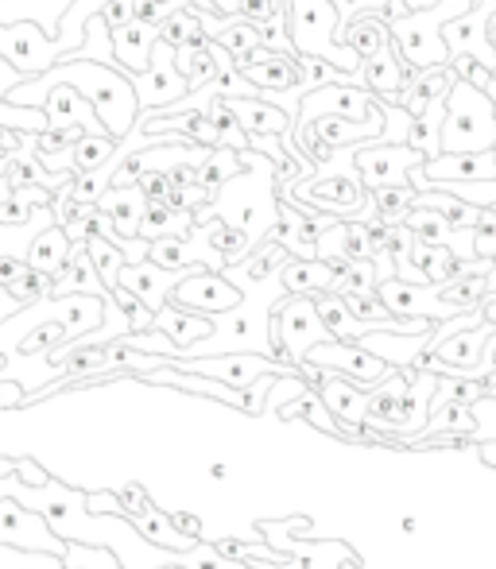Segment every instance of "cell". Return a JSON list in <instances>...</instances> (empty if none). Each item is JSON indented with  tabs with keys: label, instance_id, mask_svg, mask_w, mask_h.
<instances>
[{
	"label": "cell",
	"instance_id": "ba28073f",
	"mask_svg": "<svg viewBox=\"0 0 496 569\" xmlns=\"http://www.w3.org/2000/svg\"><path fill=\"white\" fill-rule=\"evenodd\" d=\"M307 365H318L326 372L346 376L349 383H357L361 391H376L396 376V368H388L384 360H376L373 352H365L361 345H346V341H330L318 345V349L307 352Z\"/></svg>",
	"mask_w": 496,
	"mask_h": 569
},
{
	"label": "cell",
	"instance_id": "8d00e7d4",
	"mask_svg": "<svg viewBox=\"0 0 496 569\" xmlns=\"http://www.w3.org/2000/svg\"><path fill=\"white\" fill-rule=\"evenodd\" d=\"M0 128L16 136H43L51 132V120H47L43 109H23L12 106V101H0Z\"/></svg>",
	"mask_w": 496,
	"mask_h": 569
},
{
	"label": "cell",
	"instance_id": "ab89813d",
	"mask_svg": "<svg viewBox=\"0 0 496 569\" xmlns=\"http://www.w3.org/2000/svg\"><path fill=\"white\" fill-rule=\"evenodd\" d=\"M380 101V98H376ZM380 113H384V136L376 143H388V148H396V143H407V132H411V113L399 106H384L380 101Z\"/></svg>",
	"mask_w": 496,
	"mask_h": 569
},
{
	"label": "cell",
	"instance_id": "ffe728a7",
	"mask_svg": "<svg viewBox=\"0 0 496 569\" xmlns=\"http://www.w3.org/2000/svg\"><path fill=\"white\" fill-rule=\"evenodd\" d=\"M159 43V23H128V28L113 31V47H117V62H121V74L140 78L151 67V51Z\"/></svg>",
	"mask_w": 496,
	"mask_h": 569
},
{
	"label": "cell",
	"instance_id": "484cf974",
	"mask_svg": "<svg viewBox=\"0 0 496 569\" xmlns=\"http://www.w3.org/2000/svg\"><path fill=\"white\" fill-rule=\"evenodd\" d=\"M70 295H98V299H113V295L106 291V283H101V276H98V268H93L86 244H75L67 271L54 279V295H51V299H70Z\"/></svg>",
	"mask_w": 496,
	"mask_h": 569
},
{
	"label": "cell",
	"instance_id": "1f68e13d",
	"mask_svg": "<svg viewBox=\"0 0 496 569\" xmlns=\"http://www.w3.org/2000/svg\"><path fill=\"white\" fill-rule=\"evenodd\" d=\"M86 252H90V260H93V268H98L106 291L109 295L121 291V271H125V263H128L121 248L109 244V240H101V237H90V240H86Z\"/></svg>",
	"mask_w": 496,
	"mask_h": 569
},
{
	"label": "cell",
	"instance_id": "2e32d148",
	"mask_svg": "<svg viewBox=\"0 0 496 569\" xmlns=\"http://www.w3.org/2000/svg\"><path fill=\"white\" fill-rule=\"evenodd\" d=\"M419 74V70H411L407 62H399L396 54V43L384 47L380 54H373V59L361 62V70L354 74V86H361V90H369L373 98H399V93L407 90V82Z\"/></svg>",
	"mask_w": 496,
	"mask_h": 569
},
{
	"label": "cell",
	"instance_id": "bcb514c9",
	"mask_svg": "<svg viewBox=\"0 0 496 569\" xmlns=\"http://www.w3.org/2000/svg\"><path fill=\"white\" fill-rule=\"evenodd\" d=\"M23 271H28V263H23V260H8V256H4V260H0V291H4L8 283H16Z\"/></svg>",
	"mask_w": 496,
	"mask_h": 569
},
{
	"label": "cell",
	"instance_id": "681fc988",
	"mask_svg": "<svg viewBox=\"0 0 496 569\" xmlns=\"http://www.w3.org/2000/svg\"><path fill=\"white\" fill-rule=\"evenodd\" d=\"M8 198H12V187H8V182H0V206H4Z\"/></svg>",
	"mask_w": 496,
	"mask_h": 569
},
{
	"label": "cell",
	"instance_id": "f5cc1de1",
	"mask_svg": "<svg viewBox=\"0 0 496 569\" xmlns=\"http://www.w3.org/2000/svg\"><path fill=\"white\" fill-rule=\"evenodd\" d=\"M485 453H489V461L496 465V450H493V446H485Z\"/></svg>",
	"mask_w": 496,
	"mask_h": 569
},
{
	"label": "cell",
	"instance_id": "7a4b0ae2",
	"mask_svg": "<svg viewBox=\"0 0 496 569\" xmlns=\"http://www.w3.org/2000/svg\"><path fill=\"white\" fill-rule=\"evenodd\" d=\"M245 171L229 179L214 198V218L226 221L229 229H241L252 248H260L279 226L284 198H279V167L260 151H241Z\"/></svg>",
	"mask_w": 496,
	"mask_h": 569
},
{
	"label": "cell",
	"instance_id": "52a82bcc",
	"mask_svg": "<svg viewBox=\"0 0 496 569\" xmlns=\"http://www.w3.org/2000/svg\"><path fill=\"white\" fill-rule=\"evenodd\" d=\"M179 372H195V376H210V380H221L226 388L248 396L256 380L264 376H299V368L287 365V360H271L260 357V352H229V357H202V360H167Z\"/></svg>",
	"mask_w": 496,
	"mask_h": 569
},
{
	"label": "cell",
	"instance_id": "7c38bea8",
	"mask_svg": "<svg viewBox=\"0 0 496 569\" xmlns=\"http://www.w3.org/2000/svg\"><path fill=\"white\" fill-rule=\"evenodd\" d=\"M132 86H136V98H140V113H163V109L179 106L190 93V82L175 67V47H167L163 39L151 51L148 74L132 78Z\"/></svg>",
	"mask_w": 496,
	"mask_h": 569
},
{
	"label": "cell",
	"instance_id": "6da1fadb",
	"mask_svg": "<svg viewBox=\"0 0 496 569\" xmlns=\"http://www.w3.org/2000/svg\"><path fill=\"white\" fill-rule=\"evenodd\" d=\"M59 86H70V90L82 93V98L98 109L101 124H106V132L113 136L117 143H125L128 136H132L136 120L143 117L132 78L113 67H101V62H86V59L59 62V67L47 70L43 78H28L20 90L8 93V101L23 109H43L47 98H51Z\"/></svg>",
	"mask_w": 496,
	"mask_h": 569
},
{
	"label": "cell",
	"instance_id": "7bdbcfd3",
	"mask_svg": "<svg viewBox=\"0 0 496 569\" xmlns=\"http://www.w3.org/2000/svg\"><path fill=\"white\" fill-rule=\"evenodd\" d=\"M16 477H20L28 488H47V485H51V477H47L36 461H28V457H20V469H16Z\"/></svg>",
	"mask_w": 496,
	"mask_h": 569
},
{
	"label": "cell",
	"instance_id": "83f0119b",
	"mask_svg": "<svg viewBox=\"0 0 496 569\" xmlns=\"http://www.w3.org/2000/svg\"><path fill=\"white\" fill-rule=\"evenodd\" d=\"M241 74L260 93H291L302 86V70L295 59H271V62H264V67H241Z\"/></svg>",
	"mask_w": 496,
	"mask_h": 569
},
{
	"label": "cell",
	"instance_id": "836d02e7",
	"mask_svg": "<svg viewBox=\"0 0 496 569\" xmlns=\"http://www.w3.org/2000/svg\"><path fill=\"white\" fill-rule=\"evenodd\" d=\"M218 43L226 47V51L234 54L237 67H241V62H248L256 51H260L264 39H260V28H256V23H248V20H241V16H234V20H229V28L221 31Z\"/></svg>",
	"mask_w": 496,
	"mask_h": 569
},
{
	"label": "cell",
	"instance_id": "f1b7e54d",
	"mask_svg": "<svg viewBox=\"0 0 496 569\" xmlns=\"http://www.w3.org/2000/svg\"><path fill=\"white\" fill-rule=\"evenodd\" d=\"M443 124H446V101L430 106L423 117H411V132H407V148H415L423 159L443 156Z\"/></svg>",
	"mask_w": 496,
	"mask_h": 569
},
{
	"label": "cell",
	"instance_id": "f6af8a7d",
	"mask_svg": "<svg viewBox=\"0 0 496 569\" xmlns=\"http://www.w3.org/2000/svg\"><path fill=\"white\" fill-rule=\"evenodd\" d=\"M28 399V388L20 380H0V407H20Z\"/></svg>",
	"mask_w": 496,
	"mask_h": 569
},
{
	"label": "cell",
	"instance_id": "d6a6232c",
	"mask_svg": "<svg viewBox=\"0 0 496 569\" xmlns=\"http://www.w3.org/2000/svg\"><path fill=\"white\" fill-rule=\"evenodd\" d=\"M159 39H163L167 47H175V51H182V47H190V43H214V39L202 31V23H198L195 8L167 16V20L159 23Z\"/></svg>",
	"mask_w": 496,
	"mask_h": 569
},
{
	"label": "cell",
	"instance_id": "ee69618b",
	"mask_svg": "<svg viewBox=\"0 0 496 569\" xmlns=\"http://www.w3.org/2000/svg\"><path fill=\"white\" fill-rule=\"evenodd\" d=\"M23 82H28V78H23L20 70L12 67V62H4V59H0V101H8V93H12V90H20Z\"/></svg>",
	"mask_w": 496,
	"mask_h": 569
},
{
	"label": "cell",
	"instance_id": "4fadbf2b",
	"mask_svg": "<svg viewBox=\"0 0 496 569\" xmlns=\"http://www.w3.org/2000/svg\"><path fill=\"white\" fill-rule=\"evenodd\" d=\"M376 299H380L396 318H427V322H435V326L469 315V310H462L443 299V287H411V283H404V279L380 283L376 287Z\"/></svg>",
	"mask_w": 496,
	"mask_h": 569
},
{
	"label": "cell",
	"instance_id": "9a60e30c",
	"mask_svg": "<svg viewBox=\"0 0 496 569\" xmlns=\"http://www.w3.org/2000/svg\"><path fill=\"white\" fill-rule=\"evenodd\" d=\"M190 271H195V268H190ZM190 271H163V268H156L151 260L148 263H125L121 287H125V291H132L136 299L151 310V315H159V310L171 302L175 287H179Z\"/></svg>",
	"mask_w": 496,
	"mask_h": 569
},
{
	"label": "cell",
	"instance_id": "db71d44e",
	"mask_svg": "<svg viewBox=\"0 0 496 569\" xmlns=\"http://www.w3.org/2000/svg\"><path fill=\"white\" fill-rule=\"evenodd\" d=\"M0 159H4V156H0Z\"/></svg>",
	"mask_w": 496,
	"mask_h": 569
},
{
	"label": "cell",
	"instance_id": "b9f144b4",
	"mask_svg": "<svg viewBox=\"0 0 496 569\" xmlns=\"http://www.w3.org/2000/svg\"><path fill=\"white\" fill-rule=\"evenodd\" d=\"M140 190L148 202H167V194H171V182H167L163 171H148L140 174Z\"/></svg>",
	"mask_w": 496,
	"mask_h": 569
},
{
	"label": "cell",
	"instance_id": "30bf717a",
	"mask_svg": "<svg viewBox=\"0 0 496 569\" xmlns=\"http://www.w3.org/2000/svg\"><path fill=\"white\" fill-rule=\"evenodd\" d=\"M245 302L241 287H234L226 276L210 268H195L171 295V307L179 310H190V315H202V318H218V315H229Z\"/></svg>",
	"mask_w": 496,
	"mask_h": 569
},
{
	"label": "cell",
	"instance_id": "4316f807",
	"mask_svg": "<svg viewBox=\"0 0 496 569\" xmlns=\"http://www.w3.org/2000/svg\"><path fill=\"white\" fill-rule=\"evenodd\" d=\"M70 252H75L70 237L59 226H54V229H47L43 237L36 240V244H31L28 268L31 271H43V276H51V279H59L62 271H67V263H70Z\"/></svg>",
	"mask_w": 496,
	"mask_h": 569
},
{
	"label": "cell",
	"instance_id": "f35d334b",
	"mask_svg": "<svg viewBox=\"0 0 496 569\" xmlns=\"http://www.w3.org/2000/svg\"><path fill=\"white\" fill-rule=\"evenodd\" d=\"M210 120H214V128H218V136H221V148H234V151H248V148H252V140L245 136L241 120L229 113V106L221 98L210 106Z\"/></svg>",
	"mask_w": 496,
	"mask_h": 569
},
{
	"label": "cell",
	"instance_id": "d6986e66",
	"mask_svg": "<svg viewBox=\"0 0 496 569\" xmlns=\"http://www.w3.org/2000/svg\"><path fill=\"white\" fill-rule=\"evenodd\" d=\"M226 106H229V113L241 120L248 140H284L295 128V117H287L284 109L271 106V101L245 98V101H226Z\"/></svg>",
	"mask_w": 496,
	"mask_h": 569
},
{
	"label": "cell",
	"instance_id": "e575fe53",
	"mask_svg": "<svg viewBox=\"0 0 496 569\" xmlns=\"http://www.w3.org/2000/svg\"><path fill=\"white\" fill-rule=\"evenodd\" d=\"M373 194V206H376V218L384 221V226H404L407 213H411V202H415V190L411 182L407 187H388V190H369Z\"/></svg>",
	"mask_w": 496,
	"mask_h": 569
},
{
	"label": "cell",
	"instance_id": "f907efd6",
	"mask_svg": "<svg viewBox=\"0 0 496 569\" xmlns=\"http://www.w3.org/2000/svg\"><path fill=\"white\" fill-rule=\"evenodd\" d=\"M485 93H489V101H493V109H496V78H493V86H489Z\"/></svg>",
	"mask_w": 496,
	"mask_h": 569
},
{
	"label": "cell",
	"instance_id": "5bb4252c",
	"mask_svg": "<svg viewBox=\"0 0 496 569\" xmlns=\"http://www.w3.org/2000/svg\"><path fill=\"white\" fill-rule=\"evenodd\" d=\"M423 163L427 159L415 148H407V143H396V148H388V143H361V151H357V171L365 179V190L407 187L411 171H419Z\"/></svg>",
	"mask_w": 496,
	"mask_h": 569
},
{
	"label": "cell",
	"instance_id": "7dc6e473",
	"mask_svg": "<svg viewBox=\"0 0 496 569\" xmlns=\"http://www.w3.org/2000/svg\"><path fill=\"white\" fill-rule=\"evenodd\" d=\"M12 151H20V136L0 128V156H12Z\"/></svg>",
	"mask_w": 496,
	"mask_h": 569
},
{
	"label": "cell",
	"instance_id": "9c48e42d",
	"mask_svg": "<svg viewBox=\"0 0 496 569\" xmlns=\"http://www.w3.org/2000/svg\"><path fill=\"white\" fill-rule=\"evenodd\" d=\"M0 547L12 550H31V555H54L67 562V542L51 531L43 516L28 511L16 500H0Z\"/></svg>",
	"mask_w": 496,
	"mask_h": 569
},
{
	"label": "cell",
	"instance_id": "cb8c5ba5",
	"mask_svg": "<svg viewBox=\"0 0 496 569\" xmlns=\"http://www.w3.org/2000/svg\"><path fill=\"white\" fill-rule=\"evenodd\" d=\"M338 43L349 47V51L357 54V59H373V54H380L384 47H391V31H388V16L384 12H365L357 16V20H349L346 28L338 31Z\"/></svg>",
	"mask_w": 496,
	"mask_h": 569
},
{
	"label": "cell",
	"instance_id": "5b68a950",
	"mask_svg": "<svg viewBox=\"0 0 496 569\" xmlns=\"http://www.w3.org/2000/svg\"><path fill=\"white\" fill-rule=\"evenodd\" d=\"M477 151H496V109L489 93L458 78L446 98L443 156H477Z\"/></svg>",
	"mask_w": 496,
	"mask_h": 569
},
{
	"label": "cell",
	"instance_id": "f546056e",
	"mask_svg": "<svg viewBox=\"0 0 496 569\" xmlns=\"http://www.w3.org/2000/svg\"><path fill=\"white\" fill-rule=\"evenodd\" d=\"M245 171V163H241V151H234V148H218V151H210V159H206L202 167H198V187H206L214 198H218V190L226 187L229 179H237V174Z\"/></svg>",
	"mask_w": 496,
	"mask_h": 569
},
{
	"label": "cell",
	"instance_id": "277c9868",
	"mask_svg": "<svg viewBox=\"0 0 496 569\" xmlns=\"http://www.w3.org/2000/svg\"><path fill=\"white\" fill-rule=\"evenodd\" d=\"M338 28L341 16L334 0H287V31H291L295 59L307 54V59L338 67L341 74H357L361 59L338 43Z\"/></svg>",
	"mask_w": 496,
	"mask_h": 569
},
{
	"label": "cell",
	"instance_id": "603a6c76",
	"mask_svg": "<svg viewBox=\"0 0 496 569\" xmlns=\"http://www.w3.org/2000/svg\"><path fill=\"white\" fill-rule=\"evenodd\" d=\"M156 330L171 338V345L179 349V357H187L198 341H206L214 333V318L190 315V310H179V307H171V302H167V307L156 315ZM179 357H175V360H179Z\"/></svg>",
	"mask_w": 496,
	"mask_h": 569
},
{
	"label": "cell",
	"instance_id": "ac0fdd59",
	"mask_svg": "<svg viewBox=\"0 0 496 569\" xmlns=\"http://www.w3.org/2000/svg\"><path fill=\"white\" fill-rule=\"evenodd\" d=\"M47 120H51L54 132H70V128H82L86 136H109L106 124H101L98 109L90 106V101L82 98L78 90H70V86H59V90L47 98L43 106Z\"/></svg>",
	"mask_w": 496,
	"mask_h": 569
},
{
	"label": "cell",
	"instance_id": "3957f363",
	"mask_svg": "<svg viewBox=\"0 0 496 569\" xmlns=\"http://www.w3.org/2000/svg\"><path fill=\"white\" fill-rule=\"evenodd\" d=\"M477 0H443V4L427 8V12H407L404 20H388L391 43H396L399 62L411 70H438L450 67V47L443 39V28L474 12Z\"/></svg>",
	"mask_w": 496,
	"mask_h": 569
},
{
	"label": "cell",
	"instance_id": "d4e9b609",
	"mask_svg": "<svg viewBox=\"0 0 496 569\" xmlns=\"http://www.w3.org/2000/svg\"><path fill=\"white\" fill-rule=\"evenodd\" d=\"M98 210L109 213V221H113L125 240H136L140 237V226H143V213H148V198H143L140 187H128V190L109 187L106 198L98 202Z\"/></svg>",
	"mask_w": 496,
	"mask_h": 569
},
{
	"label": "cell",
	"instance_id": "8992f818",
	"mask_svg": "<svg viewBox=\"0 0 496 569\" xmlns=\"http://www.w3.org/2000/svg\"><path fill=\"white\" fill-rule=\"evenodd\" d=\"M330 341H334V333L326 330L323 315H318V299H295V295H287V299L271 310V345H276L287 365L302 368L310 349L330 345Z\"/></svg>",
	"mask_w": 496,
	"mask_h": 569
},
{
	"label": "cell",
	"instance_id": "816d5d0a",
	"mask_svg": "<svg viewBox=\"0 0 496 569\" xmlns=\"http://www.w3.org/2000/svg\"><path fill=\"white\" fill-rule=\"evenodd\" d=\"M489 43L496 47V20H493V28H489Z\"/></svg>",
	"mask_w": 496,
	"mask_h": 569
},
{
	"label": "cell",
	"instance_id": "8fae6325",
	"mask_svg": "<svg viewBox=\"0 0 496 569\" xmlns=\"http://www.w3.org/2000/svg\"><path fill=\"white\" fill-rule=\"evenodd\" d=\"M0 59L12 62L23 78H43L62 62V51L43 28L16 23V28H0Z\"/></svg>",
	"mask_w": 496,
	"mask_h": 569
},
{
	"label": "cell",
	"instance_id": "44dd1931",
	"mask_svg": "<svg viewBox=\"0 0 496 569\" xmlns=\"http://www.w3.org/2000/svg\"><path fill=\"white\" fill-rule=\"evenodd\" d=\"M75 8V0H0V28H16V23H36L47 36H59L62 16Z\"/></svg>",
	"mask_w": 496,
	"mask_h": 569
},
{
	"label": "cell",
	"instance_id": "60d3db41",
	"mask_svg": "<svg viewBox=\"0 0 496 569\" xmlns=\"http://www.w3.org/2000/svg\"><path fill=\"white\" fill-rule=\"evenodd\" d=\"M474 252L477 260H496V213L485 210L474 229Z\"/></svg>",
	"mask_w": 496,
	"mask_h": 569
},
{
	"label": "cell",
	"instance_id": "c3c4849f",
	"mask_svg": "<svg viewBox=\"0 0 496 569\" xmlns=\"http://www.w3.org/2000/svg\"><path fill=\"white\" fill-rule=\"evenodd\" d=\"M210 477H214V480H226V477H229V469H226L221 461H214V465H210Z\"/></svg>",
	"mask_w": 496,
	"mask_h": 569
},
{
	"label": "cell",
	"instance_id": "e0dca14e",
	"mask_svg": "<svg viewBox=\"0 0 496 569\" xmlns=\"http://www.w3.org/2000/svg\"><path fill=\"white\" fill-rule=\"evenodd\" d=\"M430 333H369L357 345L365 352H373L376 360H384L388 368H396V372H415L419 360L430 352Z\"/></svg>",
	"mask_w": 496,
	"mask_h": 569
},
{
	"label": "cell",
	"instance_id": "d590c367",
	"mask_svg": "<svg viewBox=\"0 0 496 569\" xmlns=\"http://www.w3.org/2000/svg\"><path fill=\"white\" fill-rule=\"evenodd\" d=\"M376 287H380L376 263H346V268L338 271L334 295H341V299H349V295H357V299H373Z\"/></svg>",
	"mask_w": 496,
	"mask_h": 569
},
{
	"label": "cell",
	"instance_id": "4dcf8cb0",
	"mask_svg": "<svg viewBox=\"0 0 496 569\" xmlns=\"http://www.w3.org/2000/svg\"><path fill=\"white\" fill-rule=\"evenodd\" d=\"M117 148L121 143L113 140V136H86V140L75 143V174L82 179V174H98L101 167L113 163Z\"/></svg>",
	"mask_w": 496,
	"mask_h": 569
},
{
	"label": "cell",
	"instance_id": "7402d4cb",
	"mask_svg": "<svg viewBox=\"0 0 496 569\" xmlns=\"http://www.w3.org/2000/svg\"><path fill=\"white\" fill-rule=\"evenodd\" d=\"M338 271L341 268L323 260H291L279 271V279H284V291L295 295V299H318V295H334Z\"/></svg>",
	"mask_w": 496,
	"mask_h": 569
},
{
	"label": "cell",
	"instance_id": "74e56055",
	"mask_svg": "<svg viewBox=\"0 0 496 569\" xmlns=\"http://www.w3.org/2000/svg\"><path fill=\"white\" fill-rule=\"evenodd\" d=\"M4 295L12 302H20L23 310L28 307H36V302H43V299H51L54 295V279L51 276H43V271H23L20 279H16V283H8L4 287Z\"/></svg>",
	"mask_w": 496,
	"mask_h": 569
}]
</instances>
